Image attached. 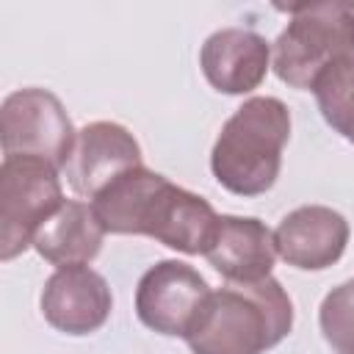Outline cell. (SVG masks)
<instances>
[{
  "instance_id": "52a82bcc",
  "label": "cell",
  "mask_w": 354,
  "mask_h": 354,
  "mask_svg": "<svg viewBox=\"0 0 354 354\" xmlns=\"http://www.w3.org/2000/svg\"><path fill=\"white\" fill-rule=\"evenodd\" d=\"M210 296L205 277L180 260L155 263L136 288V315L166 337H185Z\"/></svg>"
},
{
  "instance_id": "7c38bea8",
  "label": "cell",
  "mask_w": 354,
  "mask_h": 354,
  "mask_svg": "<svg viewBox=\"0 0 354 354\" xmlns=\"http://www.w3.org/2000/svg\"><path fill=\"white\" fill-rule=\"evenodd\" d=\"M205 257L227 282L266 279L277 260L274 232L252 216H218V227Z\"/></svg>"
},
{
  "instance_id": "5bb4252c",
  "label": "cell",
  "mask_w": 354,
  "mask_h": 354,
  "mask_svg": "<svg viewBox=\"0 0 354 354\" xmlns=\"http://www.w3.org/2000/svg\"><path fill=\"white\" fill-rule=\"evenodd\" d=\"M313 91L326 124L354 144V55L326 66Z\"/></svg>"
},
{
  "instance_id": "3957f363",
  "label": "cell",
  "mask_w": 354,
  "mask_h": 354,
  "mask_svg": "<svg viewBox=\"0 0 354 354\" xmlns=\"http://www.w3.org/2000/svg\"><path fill=\"white\" fill-rule=\"evenodd\" d=\"M290 138V111L277 97L246 100L221 127L210 169L218 185L238 196L266 194L282 169V149Z\"/></svg>"
},
{
  "instance_id": "9c48e42d",
  "label": "cell",
  "mask_w": 354,
  "mask_h": 354,
  "mask_svg": "<svg viewBox=\"0 0 354 354\" xmlns=\"http://www.w3.org/2000/svg\"><path fill=\"white\" fill-rule=\"evenodd\" d=\"M111 307L113 296L105 277L88 266L58 268L41 290V315L64 335L97 332L108 321Z\"/></svg>"
},
{
  "instance_id": "5b68a950",
  "label": "cell",
  "mask_w": 354,
  "mask_h": 354,
  "mask_svg": "<svg viewBox=\"0 0 354 354\" xmlns=\"http://www.w3.org/2000/svg\"><path fill=\"white\" fill-rule=\"evenodd\" d=\"M58 169L41 158L8 155L0 166V260L33 246L41 224L64 205Z\"/></svg>"
},
{
  "instance_id": "7a4b0ae2",
  "label": "cell",
  "mask_w": 354,
  "mask_h": 354,
  "mask_svg": "<svg viewBox=\"0 0 354 354\" xmlns=\"http://www.w3.org/2000/svg\"><path fill=\"white\" fill-rule=\"evenodd\" d=\"M293 326V304L274 279L227 282L210 290L185 343L194 354H263Z\"/></svg>"
},
{
  "instance_id": "8992f818",
  "label": "cell",
  "mask_w": 354,
  "mask_h": 354,
  "mask_svg": "<svg viewBox=\"0 0 354 354\" xmlns=\"http://www.w3.org/2000/svg\"><path fill=\"white\" fill-rule=\"evenodd\" d=\"M0 141L6 158H41L64 171L77 133L55 94L44 88H19L3 100Z\"/></svg>"
},
{
  "instance_id": "6da1fadb",
  "label": "cell",
  "mask_w": 354,
  "mask_h": 354,
  "mask_svg": "<svg viewBox=\"0 0 354 354\" xmlns=\"http://www.w3.org/2000/svg\"><path fill=\"white\" fill-rule=\"evenodd\" d=\"M91 210L105 232L147 235L183 254H205L218 227L207 199L147 166L119 174L91 199Z\"/></svg>"
},
{
  "instance_id": "277c9868",
  "label": "cell",
  "mask_w": 354,
  "mask_h": 354,
  "mask_svg": "<svg viewBox=\"0 0 354 354\" xmlns=\"http://www.w3.org/2000/svg\"><path fill=\"white\" fill-rule=\"evenodd\" d=\"M285 11L290 22L274 41L271 66L282 83L313 91L326 66L354 55V6L310 3Z\"/></svg>"
},
{
  "instance_id": "4fadbf2b",
  "label": "cell",
  "mask_w": 354,
  "mask_h": 354,
  "mask_svg": "<svg viewBox=\"0 0 354 354\" xmlns=\"http://www.w3.org/2000/svg\"><path fill=\"white\" fill-rule=\"evenodd\" d=\"M102 238L105 230L97 221L91 205L80 199H66L41 224V230L33 238V246L47 263L58 268H69V266H88L100 254Z\"/></svg>"
},
{
  "instance_id": "30bf717a",
  "label": "cell",
  "mask_w": 354,
  "mask_h": 354,
  "mask_svg": "<svg viewBox=\"0 0 354 354\" xmlns=\"http://www.w3.org/2000/svg\"><path fill=\"white\" fill-rule=\"evenodd\" d=\"M277 254L301 271H324L337 263L348 243V221L324 205L290 210L274 230Z\"/></svg>"
},
{
  "instance_id": "9a60e30c",
  "label": "cell",
  "mask_w": 354,
  "mask_h": 354,
  "mask_svg": "<svg viewBox=\"0 0 354 354\" xmlns=\"http://www.w3.org/2000/svg\"><path fill=\"white\" fill-rule=\"evenodd\" d=\"M318 324L324 340L337 354H354V279H346L324 296Z\"/></svg>"
},
{
  "instance_id": "8fae6325",
  "label": "cell",
  "mask_w": 354,
  "mask_h": 354,
  "mask_svg": "<svg viewBox=\"0 0 354 354\" xmlns=\"http://www.w3.org/2000/svg\"><path fill=\"white\" fill-rule=\"evenodd\" d=\"M207 83L221 94H249L271 66L268 41L246 28H221L210 33L199 53Z\"/></svg>"
},
{
  "instance_id": "ba28073f",
  "label": "cell",
  "mask_w": 354,
  "mask_h": 354,
  "mask_svg": "<svg viewBox=\"0 0 354 354\" xmlns=\"http://www.w3.org/2000/svg\"><path fill=\"white\" fill-rule=\"evenodd\" d=\"M136 166L144 163L133 133L116 122H91L77 133L64 174L77 196L94 199L105 185Z\"/></svg>"
}]
</instances>
